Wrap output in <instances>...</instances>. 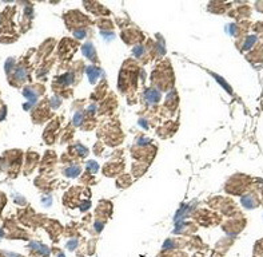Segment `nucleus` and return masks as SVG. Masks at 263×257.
<instances>
[{
  "label": "nucleus",
  "instance_id": "2",
  "mask_svg": "<svg viewBox=\"0 0 263 257\" xmlns=\"http://www.w3.org/2000/svg\"><path fill=\"white\" fill-rule=\"evenodd\" d=\"M82 52H83L84 56L88 58V59H91V60L95 59V48H93L92 43H86V44L82 47Z\"/></svg>",
  "mask_w": 263,
  "mask_h": 257
},
{
  "label": "nucleus",
  "instance_id": "7",
  "mask_svg": "<svg viewBox=\"0 0 263 257\" xmlns=\"http://www.w3.org/2000/svg\"><path fill=\"white\" fill-rule=\"evenodd\" d=\"M59 82L63 84V86H68L73 82V74L72 73H68V74H64L62 78H59Z\"/></svg>",
  "mask_w": 263,
  "mask_h": 257
},
{
  "label": "nucleus",
  "instance_id": "5",
  "mask_svg": "<svg viewBox=\"0 0 263 257\" xmlns=\"http://www.w3.org/2000/svg\"><path fill=\"white\" fill-rule=\"evenodd\" d=\"M31 248L35 250H38L39 253H42L43 256H48L49 254V249L45 245H42V244H38V242H32L31 244Z\"/></svg>",
  "mask_w": 263,
  "mask_h": 257
},
{
  "label": "nucleus",
  "instance_id": "25",
  "mask_svg": "<svg viewBox=\"0 0 263 257\" xmlns=\"http://www.w3.org/2000/svg\"><path fill=\"white\" fill-rule=\"evenodd\" d=\"M4 117H5V107L1 108V113H0V121H1Z\"/></svg>",
  "mask_w": 263,
  "mask_h": 257
},
{
  "label": "nucleus",
  "instance_id": "1",
  "mask_svg": "<svg viewBox=\"0 0 263 257\" xmlns=\"http://www.w3.org/2000/svg\"><path fill=\"white\" fill-rule=\"evenodd\" d=\"M144 98L148 103L152 104V103H156L160 99V94H159V91H156L155 88H148L144 93Z\"/></svg>",
  "mask_w": 263,
  "mask_h": 257
},
{
  "label": "nucleus",
  "instance_id": "4",
  "mask_svg": "<svg viewBox=\"0 0 263 257\" xmlns=\"http://www.w3.org/2000/svg\"><path fill=\"white\" fill-rule=\"evenodd\" d=\"M23 94H24V97L30 101V104L36 103V101H38V94H36L32 88H24Z\"/></svg>",
  "mask_w": 263,
  "mask_h": 257
},
{
  "label": "nucleus",
  "instance_id": "19",
  "mask_svg": "<svg viewBox=\"0 0 263 257\" xmlns=\"http://www.w3.org/2000/svg\"><path fill=\"white\" fill-rule=\"evenodd\" d=\"M90 206H91V202L90 201H83L82 204H80V210H82V212H86V210L90 208Z\"/></svg>",
  "mask_w": 263,
  "mask_h": 257
},
{
  "label": "nucleus",
  "instance_id": "11",
  "mask_svg": "<svg viewBox=\"0 0 263 257\" xmlns=\"http://www.w3.org/2000/svg\"><path fill=\"white\" fill-rule=\"evenodd\" d=\"M15 74H16V78L19 80H24L25 79V71L23 68H17Z\"/></svg>",
  "mask_w": 263,
  "mask_h": 257
},
{
  "label": "nucleus",
  "instance_id": "16",
  "mask_svg": "<svg viewBox=\"0 0 263 257\" xmlns=\"http://www.w3.org/2000/svg\"><path fill=\"white\" fill-rule=\"evenodd\" d=\"M255 40H256L255 36H251V38H249V39H247V42H246V44H244V48L249 50L250 47L254 44V42H255Z\"/></svg>",
  "mask_w": 263,
  "mask_h": 257
},
{
  "label": "nucleus",
  "instance_id": "24",
  "mask_svg": "<svg viewBox=\"0 0 263 257\" xmlns=\"http://www.w3.org/2000/svg\"><path fill=\"white\" fill-rule=\"evenodd\" d=\"M139 125H140V126H143L144 128H147V122H146L144 119H140V121H139Z\"/></svg>",
  "mask_w": 263,
  "mask_h": 257
},
{
  "label": "nucleus",
  "instance_id": "17",
  "mask_svg": "<svg viewBox=\"0 0 263 257\" xmlns=\"http://www.w3.org/2000/svg\"><path fill=\"white\" fill-rule=\"evenodd\" d=\"M76 247H78V240H71V241L67 242V248H68L69 250H73Z\"/></svg>",
  "mask_w": 263,
  "mask_h": 257
},
{
  "label": "nucleus",
  "instance_id": "13",
  "mask_svg": "<svg viewBox=\"0 0 263 257\" xmlns=\"http://www.w3.org/2000/svg\"><path fill=\"white\" fill-rule=\"evenodd\" d=\"M82 121H83V114H82V113L75 114V118H73V123H75V126H79L80 123H82Z\"/></svg>",
  "mask_w": 263,
  "mask_h": 257
},
{
  "label": "nucleus",
  "instance_id": "23",
  "mask_svg": "<svg viewBox=\"0 0 263 257\" xmlns=\"http://www.w3.org/2000/svg\"><path fill=\"white\" fill-rule=\"evenodd\" d=\"M151 141H150L148 138H142V141H139V145H146V143H150Z\"/></svg>",
  "mask_w": 263,
  "mask_h": 257
},
{
  "label": "nucleus",
  "instance_id": "14",
  "mask_svg": "<svg viewBox=\"0 0 263 257\" xmlns=\"http://www.w3.org/2000/svg\"><path fill=\"white\" fill-rule=\"evenodd\" d=\"M73 35L76 36L78 39H83L84 36H86V30H83V28H80V30H76V31L73 32Z\"/></svg>",
  "mask_w": 263,
  "mask_h": 257
},
{
  "label": "nucleus",
  "instance_id": "26",
  "mask_svg": "<svg viewBox=\"0 0 263 257\" xmlns=\"http://www.w3.org/2000/svg\"><path fill=\"white\" fill-rule=\"evenodd\" d=\"M1 236H3V230L0 229V237H1Z\"/></svg>",
  "mask_w": 263,
  "mask_h": 257
},
{
  "label": "nucleus",
  "instance_id": "18",
  "mask_svg": "<svg viewBox=\"0 0 263 257\" xmlns=\"http://www.w3.org/2000/svg\"><path fill=\"white\" fill-rule=\"evenodd\" d=\"M76 149H78V151H79V154H80L82 157H84L87 153H88V150H87L86 147H83L82 145H76Z\"/></svg>",
  "mask_w": 263,
  "mask_h": 257
},
{
  "label": "nucleus",
  "instance_id": "9",
  "mask_svg": "<svg viewBox=\"0 0 263 257\" xmlns=\"http://www.w3.org/2000/svg\"><path fill=\"white\" fill-rule=\"evenodd\" d=\"M98 169H99V165H98L95 161H90L88 165H87V170L91 171V173H96Z\"/></svg>",
  "mask_w": 263,
  "mask_h": 257
},
{
  "label": "nucleus",
  "instance_id": "20",
  "mask_svg": "<svg viewBox=\"0 0 263 257\" xmlns=\"http://www.w3.org/2000/svg\"><path fill=\"white\" fill-rule=\"evenodd\" d=\"M174 247H175V244H174L171 240H167L166 242L163 244V248H166V249H170V248H174Z\"/></svg>",
  "mask_w": 263,
  "mask_h": 257
},
{
  "label": "nucleus",
  "instance_id": "3",
  "mask_svg": "<svg viewBox=\"0 0 263 257\" xmlns=\"http://www.w3.org/2000/svg\"><path fill=\"white\" fill-rule=\"evenodd\" d=\"M87 74H88V79H90V83H95L99 77V68L95 66H88L87 67Z\"/></svg>",
  "mask_w": 263,
  "mask_h": 257
},
{
  "label": "nucleus",
  "instance_id": "22",
  "mask_svg": "<svg viewBox=\"0 0 263 257\" xmlns=\"http://www.w3.org/2000/svg\"><path fill=\"white\" fill-rule=\"evenodd\" d=\"M102 229H103V222H96V224H95V230H96V232H100Z\"/></svg>",
  "mask_w": 263,
  "mask_h": 257
},
{
  "label": "nucleus",
  "instance_id": "12",
  "mask_svg": "<svg viewBox=\"0 0 263 257\" xmlns=\"http://www.w3.org/2000/svg\"><path fill=\"white\" fill-rule=\"evenodd\" d=\"M100 34H102V36H103L106 40H111V39L115 38V34H114V32H110V31H102Z\"/></svg>",
  "mask_w": 263,
  "mask_h": 257
},
{
  "label": "nucleus",
  "instance_id": "15",
  "mask_svg": "<svg viewBox=\"0 0 263 257\" xmlns=\"http://www.w3.org/2000/svg\"><path fill=\"white\" fill-rule=\"evenodd\" d=\"M142 54H143V46H135L134 47V55L139 58Z\"/></svg>",
  "mask_w": 263,
  "mask_h": 257
},
{
  "label": "nucleus",
  "instance_id": "21",
  "mask_svg": "<svg viewBox=\"0 0 263 257\" xmlns=\"http://www.w3.org/2000/svg\"><path fill=\"white\" fill-rule=\"evenodd\" d=\"M12 63H14V59H8L7 60V64H5V71H7V73H10L11 67H12Z\"/></svg>",
  "mask_w": 263,
  "mask_h": 257
},
{
  "label": "nucleus",
  "instance_id": "8",
  "mask_svg": "<svg viewBox=\"0 0 263 257\" xmlns=\"http://www.w3.org/2000/svg\"><path fill=\"white\" fill-rule=\"evenodd\" d=\"M212 77L215 78V79H216V82H218V83H220V86L223 87V88H225L226 91H229L230 94H232V90H231V87L229 86V83H227V82H226L225 79H223V78H220L219 77V75H216V74H211Z\"/></svg>",
  "mask_w": 263,
  "mask_h": 257
},
{
  "label": "nucleus",
  "instance_id": "10",
  "mask_svg": "<svg viewBox=\"0 0 263 257\" xmlns=\"http://www.w3.org/2000/svg\"><path fill=\"white\" fill-rule=\"evenodd\" d=\"M251 202H253V198L250 197V196H246V197L242 198V204L246 206V208H253L254 205L251 204Z\"/></svg>",
  "mask_w": 263,
  "mask_h": 257
},
{
  "label": "nucleus",
  "instance_id": "6",
  "mask_svg": "<svg viewBox=\"0 0 263 257\" xmlns=\"http://www.w3.org/2000/svg\"><path fill=\"white\" fill-rule=\"evenodd\" d=\"M64 174H66L67 177H69V178H75V177H78L80 174V167L79 166H69L68 169H66V171H64Z\"/></svg>",
  "mask_w": 263,
  "mask_h": 257
}]
</instances>
